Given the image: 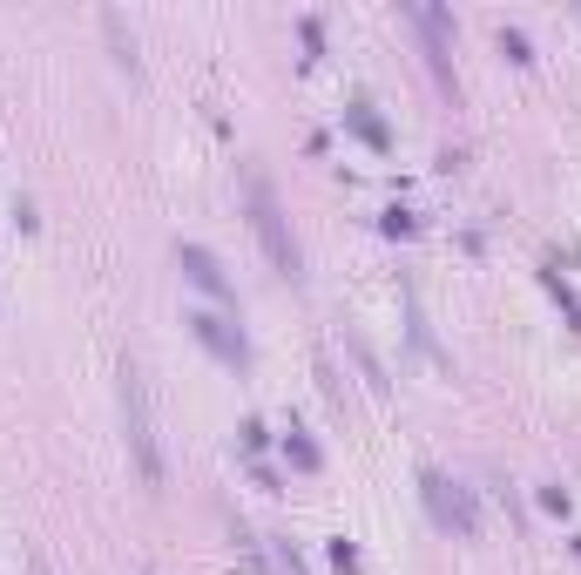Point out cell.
I'll return each instance as SVG.
<instances>
[{
    "label": "cell",
    "instance_id": "11",
    "mask_svg": "<svg viewBox=\"0 0 581 575\" xmlns=\"http://www.w3.org/2000/svg\"><path fill=\"white\" fill-rule=\"evenodd\" d=\"M277 569H284V575H305V562H298V548H291V542H284V535H277Z\"/></svg>",
    "mask_w": 581,
    "mask_h": 575
},
{
    "label": "cell",
    "instance_id": "7",
    "mask_svg": "<svg viewBox=\"0 0 581 575\" xmlns=\"http://www.w3.org/2000/svg\"><path fill=\"white\" fill-rule=\"evenodd\" d=\"M284 454L298 460V467H305V474H318V467H325V454H318V440H311V433H298V427L284 433Z\"/></svg>",
    "mask_w": 581,
    "mask_h": 575
},
{
    "label": "cell",
    "instance_id": "6",
    "mask_svg": "<svg viewBox=\"0 0 581 575\" xmlns=\"http://www.w3.org/2000/svg\"><path fill=\"white\" fill-rule=\"evenodd\" d=\"M345 122H352V129H359V136H365L372 149H379V156L392 149V129L379 122V115H372V102H352V109H345Z\"/></svg>",
    "mask_w": 581,
    "mask_h": 575
},
{
    "label": "cell",
    "instance_id": "9",
    "mask_svg": "<svg viewBox=\"0 0 581 575\" xmlns=\"http://www.w3.org/2000/svg\"><path fill=\"white\" fill-rule=\"evenodd\" d=\"M298 34H305V55L311 61L325 55V21H318V14H305V21H298Z\"/></svg>",
    "mask_w": 581,
    "mask_h": 575
},
{
    "label": "cell",
    "instance_id": "10",
    "mask_svg": "<svg viewBox=\"0 0 581 575\" xmlns=\"http://www.w3.org/2000/svg\"><path fill=\"white\" fill-rule=\"evenodd\" d=\"M500 48H507V61H534V55H527V34L521 28H500Z\"/></svg>",
    "mask_w": 581,
    "mask_h": 575
},
{
    "label": "cell",
    "instance_id": "8",
    "mask_svg": "<svg viewBox=\"0 0 581 575\" xmlns=\"http://www.w3.org/2000/svg\"><path fill=\"white\" fill-rule=\"evenodd\" d=\"M541 278H548V291H554V305H561V318H568V325H581V298L561 285V271H541Z\"/></svg>",
    "mask_w": 581,
    "mask_h": 575
},
{
    "label": "cell",
    "instance_id": "12",
    "mask_svg": "<svg viewBox=\"0 0 581 575\" xmlns=\"http://www.w3.org/2000/svg\"><path fill=\"white\" fill-rule=\"evenodd\" d=\"M332 562H338V569H359V548H352L345 535H338V542H332Z\"/></svg>",
    "mask_w": 581,
    "mask_h": 575
},
{
    "label": "cell",
    "instance_id": "14",
    "mask_svg": "<svg viewBox=\"0 0 581 575\" xmlns=\"http://www.w3.org/2000/svg\"><path fill=\"white\" fill-rule=\"evenodd\" d=\"M34 575H48V569H41V562H34Z\"/></svg>",
    "mask_w": 581,
    "mask_h": 575
},
{
    "label": "cell",
    "instance_id": "1",
    "mask_svg": "<svg viewBox=\"0 0 581 575\" xmlns=\"http://www.w3.org/2000/svg\"><path fill=\"white\" fill-rule=\"evenodd\" d=\"M244 203H250V230H257L271 271L291 278V285H305V251H298V237H291V224H284V203H277V190L264 183V170H244Z\"/></svg>",
    "mask_w": 581,
    "mask_h": 575
},
{
    "label": "cell",
    "instance_id": "3",
    "mask_svg": "<svg viewBox=\"0 0 581 575\" xmlns=\"http://www.w3.org/2000/svg\"><path fill=\"white\" fill-rule=\"evenodd\" d=\"M419 494H426V508H433V521H440V528H460L467 542L480 535V508L467 501V488H453L446 474H433V467H426V474H419Z\"/></svg>",
    "mask_w": 581,
    "mask_h": 575
},
{
    "label": "cell",
    "instance_id": "4",
    "mask_svg": "<svg viewBox=\"0 0 581 575\" xmlns=\"http://www.w3.org/2000/svg\"><path fill=\"white\" fill-rule=\"evenodd\" d=\"M183 325H190L196 339H203V345H210V352H217L223 366H237V373H244V366H250V339H244V332H237V325H230V318H223V312H190V318H183Z\"/></svg>",
    "mask_w": 581,
    "mask_h": 575
},
{
    "label": "cell",
    "instance_id": "5",
    "mask_svg": "<svg viewBox=\"0 0 581 575\" xmlns=\"http://www.w3.org/2000/svg\"><path fill=\"white\" fill-rule=\"evenodd\" d=\"M176 264H183V278H190L203 298H217V305H237V285L223 278V264L203 251V244H176Z\"/></svg>",
    "mask_w": 581,
    "mask_h": 575
},
{
    "label": "cell",
    "instance_id": "2",
    "mask_svg": "<svg viewBox=\"0 0 581 575\" xmlns=\"http://www.w3.org/2000/svg\"><path fill=\"white\" fill-rule=\"evenodd\" d=\"M122 427H129V454H136L142 481L156 488L163 481V454H156V427H149V393H142V373L122 366Z\"/></svg>",
    "mask_w": 581,
    "mask_h": 575
},
{
    "label": "cell",
    "instance_id": "13",
    "mask_svg": "<svg viewBox=\"0 0 581 575\" xmlns=\"http://www.w3.org/2000/svg\"><path fill=\"white\" fill-rule=\"evenodd\" d=\"M264 440H271V433H264V420H244V454H257Z\"/></svg>",
    "mask_w": 581,
    "mask_h": 575
}]
</instances>
